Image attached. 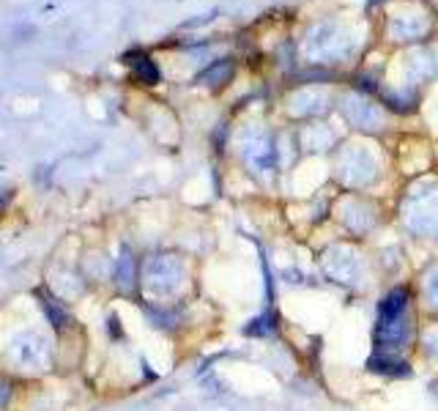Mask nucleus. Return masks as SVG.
<instances>
[{
	"label": "nucleus",
	"mask_w": 438,
	"mask_h": 411,
	"mask_svg": "<svg viewBox=\"0 0 438 411\" xmlns=\"http://www.w3.org/2000/svg\"><path fill=\"white\" fill-rule=\"evenodd\" d=\"M411 335V316H408V294L405 291H392L386 299L378 304V326L376 337L383 351H395L408 343Z\"/></svg>",
	"instance_id": "f257e3e1"
},
{
	"label": "nucleus",
	"mask_w": 438,
	"mask_h": 411,
	"mask_svg": "<svg viewBox=\"0 0 438 411\" xmlns=\"http://www.w3.org/2000/svg\"><path fill=\"white\" fill-rule=\"evenodd\" d=\"M129 63H132L134 75H137V80L143 82V85H156L159 80H162V75H159V66L153 63L148 55H129Z\"/></svg>",
	"instance_id": "f03ea898"
},
{
	"label": "nucleus",
	"mask_w": 438,
	"mask_h": 411,
	"mask_svg": "<svg viewBox=\"0 0 438 411\" xmlns=\"http://www.w3.org/2000/svg\"><path fill=\"white\" fill-rule=\"evenodd\" d=\"M38 297H41V307H44V313L50 316V321H53V326H58V329H63V326H66V321H69V318H66V313H63V310L58 307L53 297H47V294H38Z\"/></svg>",
	"instance_id": "39448f33"
},
{
	"label": "nucleus",
	"mask_w": 438,
	"mask_h": 411,
	"mask_svg": "<svg viewBox=\"0 0 438 411\" xmlns=\"http://www.w3.org/2000/svg\"><path fill=\"white\" fill-rule=\"evenodd\" d=\"M6 397H9V384L0 387V403H6Z\"/></svg>",
	"instance_id": "0eeeda50"
},
{
	"label": "nucleus",
	"mask_w": 438,
	"mask_h": 411,
	"mask_svg": "<svg viewBox=\"0 0 438 411\" xmlns=\"http://www.w3.org/2000/svg\"><path fill=\"white\" fill-rule=\"evenodd\" d=\"M425 294H427V299L430 304L438 310V266L427 274V285H425Z\"/></svg>",
	"instance_id": "423d86ee"
},
{
	"label": "nucleus",
	"mask_w": 438,
	"mask_h": 411,
	"mask_svg": "<svg viewBox=\"0 0 438 411\" xmlns=\"http://www.w3.org/2000/svg\"><path fill=\"white\" fill-rule=\"evenodd\" d=\"M230 75H233V63H230V60H214L209 69H203V72L197 75V82L219 85V82L230 80Z\"/></svg>",
	"instance_id": "7ed1b4c3"
},
{
	"label": "nucleus",
	"mask_w": 438,
	"mask_h": 411,
	"mask_svg": "<svg viewBox=\"0 0 438 411\" xmlns=\"http://www.w3.org/2000/svg\"><path fill=\"white\" fill-rule=\"evenodd\" d=\"M115 280L118 285L124 288V291H129L134 285V258L129 252H124L121 258H118V266H115Z\"/></svg>",
	"instance_id": "20e7f679"
}]
</instances>
